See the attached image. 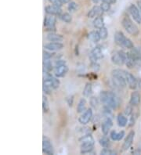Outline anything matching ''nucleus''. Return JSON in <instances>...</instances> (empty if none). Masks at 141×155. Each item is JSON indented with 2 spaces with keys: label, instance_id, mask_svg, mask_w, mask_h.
Here are the masks:
<instances>
[{
  "label": "nucleus",
  "instance_id": "nucleus-44",
  "mask_svg": "<svg viewBox=\"0 0 141 155\" xmlns=\"http://www.w3.org/2000/svg\"><path fill=\"white\" fill-rule=\"evenodd\" d=\"M43 88V92L46 94H51V92H52V88L47 87V86H42Z\"/></svg>",
  "mask_w": 141,
  "mask_h": 155
},
{
  "label": "nucleus",
  "instance_id": "nucleus-9",
  "mask_svg": "<svg viewBox=\"0 0 141 155\" xmlns=\"http://www.w3.org/2000/svg\"><path fill=\"white\" fill-rule=\"evenodd\" d=\"M134 137H135V132L131 131L128 134L126 140H125L124 143H123V145H122V150H127L131 147L133 143Z\"/></svg>",
  "mask_w": 141,
  "mask_h": 155
},
{
  "label": "nucleus",
  "instance_id": "nucleus-29",
  "mask_svg": "<svg viewBox=\"0 0 141 155\" xmlns=\"http://www.w3.org/2000/svg\"><path fill=\"white\" fill-rule=\"evenodd\" d=\"M60 18L62 19L63 21H64L65 23H71L72 21V17L71 14L68 13H64L63 14L60 15Z\"/></svg>",
  "mask_w": 141,
  "mask_h": 155
},
{
  "label": "nucleus",
  "instance_id": "nucleus-21",
  "mask_svg": "<svg viewBox=\"0 0 141 155\" xmlns=\"http://www.w3.org/2000/svg\"><path fill=\"white\" fill-rule=\"evenodd\" d=\"M125 136L124 131H121L119 133H117L115 131H112L111 133V138L114 141H120Z\"/></svg>",
  "mask_w": 141,
  "mask_h": 155
},
{
  "label": "nucleus",
  "instance_id": "nucleus-14",
  "mask_svg": "<svg viewBox=\"0 0 141 155\" xmlns=\"http://www.w3.org/2000/svg\"><path fill=\"white\" fill-rule=\"evenodd\" d=\"M113 125V122L111 121V119L110 117H107L105 119V121H103V124L101 125V130H102V133L104 136H107L109 133L110 129H111V127Z\"/></svg>",
  "mask_w": 141,
  "mask_h": 155
},
{
  "label": "nucleus",
  "instance_id": "nucleus-11",
  "mask_svg": "<svg viewBox=\"0 0 141 155\" xmlns=\"http://www.w3.org/2000/svg\"><path fill=\"white\" fill-rule=\"evenodd\" d=\"M45 13L49 14V15L53 16H60L61 15V9L59 6H54V5H51V6H47L45 8Z\"/></svg>",
  "mask_w": 141,
  "mask_h": 155
},
{
  "label": "nucleus",
  "instance_id": "nucleus-47",
  "mask_svg": "<svg viewBox=\"0 0 141 155\" xmlns=\"http://www.w3.org/2000/svg\"><path fill=\"white\" fill-rule=\"evenodd\" d=\"M99 1H100V0H92V2H93L94 3H98Z\"/></svg>",
  "mask_w": 141,
  "mask_h": 155
},
{
  "label": "nucleus",
  "instance_id": "nucleus-15",
  "mask_svg": "<svg viewBox=\"0 0 141 155\" xmlns=\"http://www.w3.org/2000/svg\"><path fill=\"white\" fill-rule=\"evenodd\" d=\"M141 101V96L139 94V92L137 91H134L131 93L130 96V100L129 104L132 106H137L138 104H139Z\"/></svg>",
  "mask_w": 141,
  "mask_h": 155
},
{
  "label": "nucleus",
  "instance_id": "nucleus-13",
  "mask_svg": "<svg viewBox=\"0 0 141 155\" xmlns=\"http://www.w3.org/2000/svg\"><path fill=\"white\" fill-rule=\"evenodd\" d=\"M44 48L45 49H48L49 51H57V50H60L64 48V45L60 42H52L49 43H47L44 45Z\"/></svg>",
  "mask_w": 141,
  "mask_h": 155
},
{
  "label": "nucleus",
  "instance_id": "nucleus-31",
  "mask_svg": "<svg viewBox=\"0 0 141 155\" xmlns=\"http://www.w3.org/2000/svg\"><path fill=\"white\" fill-rule=\"evenodd\" d=\"M100 36L101 39H106L108 36V31H107V29L105 27H103L102 28L100 29Z\"/></svg>",
  "mask_w": 141,
  "mask_h": 155
},
{
  "label": "nucleus",
  "instance_id": "nucleus-7",
  "mask_svg": "<svg viewBox=\"0 0 141 155\" xmlns=\"http://www.w3.org/2000/svg\"><path fill=\"white\" fill-rule=\"evenodd\" d=\"M92 117V109L89 108L87 110H86L84 111V113L82 114L79 118V121L80 124L82 125H86L89 122V121L91 120Z\"/></svg>",
  "mask_w": 141,
  "mask_h": 155
},
{
  "label": "nucleus",
  "instance_id": "nucleus-35",
  "mask_svg": "<svg viewBox=\"0 0 141 155\" xmlns=\"http://www.w3.org/2000/svg\"><path fill=\"white\" fill-rule=\"evenodd\" d=\"M111 5L109 2H102L101 5H100V7H101L102 10L103 12H107L109 11L110 9H111Z\"/></svg>",
  "mask_w": 141,
  "mask_h": 155
},
{
  "label": "nucleus",
  "instance_id": "nucleus-23",
  "mask_svg": "<svg viewBox=\"0 0 141 155\" xmlns=\"http://www.w3.org/2000/svg\"><path fill=\"white\" fill-rule=\"evenodd\" d=\"M86 110V99L82 98L79 100V104L77 106V113H82Z\"/></svg>",
  "mask_w": 141,
  "mask_h": 155
},
{
  "label": "nucleus",
  "instance_id": "nucleus-48",
  "mask_svg": "<svg viewBox=\"0 0 141 155\" xmlns=\"http://www.w3.org/2000/svg\"><path fill=\"white\" fill-rule=\"evenodd\" d=\"M138 4H139V9H140V10H141V0H140V1H139V2H138Z\"/></svg>",
  "mask_w": 141,
  "mask_h": 155
},
{
  "label": "nucleus",
  "instance_id": "nucleus-22",
  "mask_svg": "<svg viewBox=\"0 0 141 155\" xmlns=\"http://www.w3.org/2000/svg\"><path fill=\"white\" fill-rule=\"evenodd\" d=\"M88 38L93 42H98L101 39L100 36V33L98 32V31H90V32L89 33Z\"/></svg>",
  "mask_w": 141,
  "mask_h": 155
},
{
  "label": "nucleus",
  "instance_id": "nucleus-12",
  "mask_svg": "<svg viewBox=\"0 0 141 155\" xmlns=\"http://www.w3.org/2000/svg\"><path fill=\"white\" fill-rule=\"evenodd\" d=\"M103 57V53L100 47H95L90 53V59L92 60V62H96L97 60H100Z\"/></svg>",
  "mask_w": 141,
  "mask_h": 155
},
{
  "label": "nucleus",
  "instance_id": "nucleus-8",
  "mask_svg": "<svg viewBox=\"0 0 141 155\" xmlns=\"http://www.w3.org/2000/svg\"><path fill=\"white\" fill-rule=\"evenodd\" d=\"M56 21V17L53 15H50L49 17H45V21H44V26L46 28L48 31H54Z\"/></svg>",
  "mask_w": 141,
  "mask_h": 155
},
{
  "label": "nucleus",
  "instance_id": "nucleus-26",
  "mask_svg": "<svg viewBox=\"0 0 141 155\" xmlns=\"http://www.w3.org/2000/svg\"><path fill=\"white\" fill-rule=\"evenodd\" d=\"M93 25L94 27L97 29H100L104 27V23H103V20L100 16H98L96 17V19L93 21Z\"/></svg>",
  "mask_w": 141,
  "mask_h": 155
},
{
  "label": "nucleus",
  "instance_id": "nucleus-43",
  "mask_svg": "<svg viewBox=\"0 0 141 155\" xmlns=\"http://www.w3.org/2000/svg\"><path fill=\"white\" fill-rule=\"evenodd\" d=\"M73 101H74L73 96H71V97L67 98V102H68V104L69 107H72V105H73Z\"/></svg>",
  "mask_w": 141,
  "mask_h": 155
},
{
  "label": "nucleus",
  "instance_id": "nucleus-41",
  "mask_svg": "<svg viewBox=\"0 0 141 155\" xmlns=\"http://www.w3.org/2000/svg\"><path fill=\"white\" fill-rule=\"evenodd\" d=\"M133 113V109H132L131 106H127L126 107V110H125V114H126L127 116L131 115V114Z\"/></svg>",
  "mask_w": 141,
  "mask_h": 155
},
{
  "label": "nucleus",
  "instance_id": "nucleus-16",
  "mask_svg": "<svg viewBox=\"0 0 141 155\" xmlns=\"http://www.w3.org/2000/svg\"><path fill=\"white\" fill-rule=\"evenodd\" d=\"M94 142H84L81 143V153H87L92 150L94 147Z\"/></svg>",
  "mask_w": 141,
  "mask_h": 155
},
{
  "label": "nucleus",
  "instance_id": "nucleus-30",
  "mask_svg": "<svg viewBox=\"0 0 141 155\" xmlns=\"http://www.w3.org/2000/svg\"><path fill=\"white\" fill-rule=\"evenodd\" d=\"M49 109V101L47 100L46 97L43 96V97H42V110H43V112H48Z\"/></svg>",
  "mask_w": 141,
  "mask_h": 155
},
{
  "label": "nucleus",
  "instance_id": "nucleus-37",
  "mask_svg": "<svg viewBox=\"0 0 141 155\" xmlns=\"http://www.w3.org/2000/svg\"><path fill=\"white\" fill-rule=\"evenodd\" d=\"M77 8L78 5L75 2H70L69 4H68V10L70 11H75L77 10Z\"/></svg>",
  "mask_w": 141,
  "mask_h": 155
},
{
  "label": "nucleus",
  "instance_id": "nucleus-2",
  "mask_svg": "<svg viewBox=\"0 0 141 155\" xmlns=\"http://www.w3.org/2000/svg\"><path fill=\"white\" fill-rule=\"evenodd\" d=\"M112 74V81L118 87L124 88L126 86V71L121 69H115L111 71Z\"/></svg>",
  "mask_w": 141,
  "mask_h": 155
},
{
  "label": "nucleus",
  "instance_id": "nucleus-46",
  "mask_svg": "<svg viewBox=\"0 0 141 155\" xmlns=\"http://www.w3.org/2000/svg\"><path fill=\"white\" fill-rule=\"evenodd\" d=\"M60 1H61V2H62L63 4L69 3V2H71V0H60Z\"/></svg>",
  "mask_w": 141,
  "mask_h": 155
},
{
  "label": "nucleus",
  "instance_id": "nucleus-36",
  "mask_svg": "<svg viewBox=\"0 0 141 155\" xmlns=\"http://www.w3.org/2000/svg\"><path fill=\"white\" fill-rule=\"evenodd\" d=\"M52 86L53 89H56L60 86V81L56 78H52Z\"/></svg>",
  "mask_w": 141,
  "mask_h": 155
},
{
  "label": "nucleus",
  "instance_id": "nucleus-32",
  "mask_svg": "<svg viewBox=\"0 0 141 155\" xmlns=\"http://www.w3.org/2000/svg\"><path fill=\"white\" fill-rule=\"evenodd\" d=\"M79 142H94V139L91 135H86V136H82V137L79 140Z\"/></svg>",
  "mask_w": 141,
  "mask_h": 155
},
{
  "label": "nucleus",
  "instance_id": "nucleus-10",
  "mask_svg": "<svg viewBox=\"0 0 141 155\" xmlns=\"http://www.w3.org/2000/svg\"><path fill=\"white\" fill-rule=\"evenodd\" d=\"M126 79L130 89H135L136 88H137V78H136L131 73L126 71Z\"/></svg>",
  "mask_w": 141,
  "mask_h": 155
},
{
  "label": "nucleus",
  "instance_id": "nucleus-33",
  "mask_svg": "<svg viewBox=\"0 0 141 155\" xmlns=\"http://www.w3.org/2000/svg\"><path fill=\"white\" fill-rule=\"evenodd\" d=\"M100 154L102 155H116L117 153L115 150H110L108 148H103L100 152Z\"/></svg>",
  "mask_w": 141,
  "mask_h": 155
},
{
  "label": "nucleus",
  "instance_id": "nucleus-3",
  "mask_svg": "<svg viewBox=\"0 0 141 155\" xmlns=\"http://www.w3.org/2000/svg\"><path fill=\"white\" fill-rule=\"evenodd\" d=\"M122 25L125 30L129 35L133 36H136L139 34L138 27L133 22L129 17H124L122 21Z\"/></svg>",
  "mask_w": 141,
  "mask_h": 155
},
{
  "label": "nucleus",
  "instance_id": "nucleus-27",
  "mask_svg": "<svg viewBox=\"0 0 141 155\" xmlns=\"http://www.w3.org/2000/svg\"><path fill=\"white\" fill-rule=\"evenodd\" d=\"M53 69L52 63L49 60H45L43 61V71L50 72Z\"/></svg>",
  "mask_w": 141,
  "mask_h": 155
},
{
  "label": "nucleus",
  "instance_id": "nucleus-38",
  "mask_svg": "<svg viewBox=\"0 0 141 155\" xmlns=\"http://www.w3.org/2000/svg\"><path fill=\"white\" fill-rule=\"evenodd\" d=\"M90 104L92 107L96 108L98 106V100L96 97H92L90 98Z\"/></svg>",
  "mask_w": 141,
  "mask_h": 155
},
{
  "label": "nucleus",
  "instance_id": "nucleus-17",
  "mask_svg": "<svg viewBox=\"0 0 141 155\" xmlns=\"http://www.w3.org/2000/svg\"><path fill=\"white\" fill-rule=\"evenodd\" d=\"M68 71V66L66 64L64 65H61V66H59V67H56L55 68V71H54V73H55V75L56 77H63V76L65 75Z\"/></svg>",
  "mask_w": 141,
  "mask_h": 155
},
{
  "label": "nucleus",
  "instance_id": "nucleus-45",
  "mask_svg": "<svg viewBox=\"0 0 141 155\" xmlns=\"http://www.w3.org/2000/svg\"><path fill=\"white\" fill-rule=\"evenodd\" d=\"M137 88L141 90V78H137Z\"/></svg>",
  "mask_w": 141,
  "mask_h": 155
},
{
  "label": "nucleus",
  "instance_id": "nucleus-39",
  "mask_svg": "<svg viewBox=\"0 0 141 155\" xmlns=\"http://www.w3.org/2000/svg\"><path fill=\"white\" fill-rule=\"evenodd\" d=\"M49 1L51 3L53 4V5H54V6H59V7H61V6H62L63 3L61 2L60 0H49Z\"/></svg>",
  "mask_w": 141,
  "mask_h": 155
},
{
  "label": "nucleus",
  "instance_id": "nucleus-5",
  "mask_svg": "<svg viewBox=\"0 0 141 155\" xmlns=\"http://www.w3.org/2000/svg\"><path fill=\"white\" fill-rule=\"evenodd\" d=\"M42 151L44 153L46 154H53L54 153V150L53 147L51 143V141L49 138L45 136H43V140H42Z\"/></svg>",
  "mask_w": 141,
  "mask_h": 155
},
{
  "label": "nucleus",
  "instance_id": "nucleus-20",
  "mask_svg": "<svg viewBox=\"0 0 141 155\" xmlns=\"http://www.w3.org/2000/svg\"><path fill=\"white\" fill-rule=\"evenodd\" d=\"M46 39L49 42H62L63 39H64V37H63L61 35H57L54 34V33H50L48 35L46 36Z\"/></svg>",
  "mask_w": 141,
  "mask_h": 155
},
{
  "label": "nucleus",
  "instance_id": "nucleus-42",
  "mask_svg": "<svg viewBox=\"0 0 141 155\" xmlns=\"http://www.w3.org/2000/svg\"><path fill=\"white\" fill-rule=\"evenodd\" d=\"M64 64H66L65 61H63V60H58V61H56V63H55V68L61 66V65H64Z\"/></svg>",
  "mask_w": 141,
  "mask_h": 155
},
{
  "label": "nucleus",
  "instance_id": "nucleus-28",
  "mask_svg": "<svg viewBox=\"0 0 141 155\" xmlns=\"http://www.w3.org/2000/svg\"><path fill=\"white\" fill-rule=\"evenodd\" d=\"M99 143L103 148H108V147L110 146V140L107 136H103L101 139H100Z\"/></svg>",
  "mask_w": 141,
  "mask_h": 155
},
{
  "label": "nucleus",
  "instance_id": "nucleus-40",
  "mask_svg": "<svg viewBox=\"0 0 141 155\" xmlns=\"http://www.w3.org/2000/svg\"><path fill=\"white\" fill-rule=\"evenodd\" d=\"M53 53H48V52H43V61L45 60H50V58L53 57Z\"/></svg>",
  "mask_w": 141,
  "mask_h": 155
},
{
  "label": "nucleus",
  "instance_id": "nucleus-6",
  "mask_svg": "<svg viewBox=\"0 0 141 155\" xmlns=\"http://www.w3.org/2000/svg\"><path fill=\"white\" fill-rule=\"evenodd\" d=\"M129 13L131 14V16L133 17L134 21H136L138 24H140L141 23V13L139 10L138 9L135 5L132 4L130 5V6L129 7Z\"/></svg>",
  "mask_w": 141,
  "mask_h": 155
},
{
  "label": "nucleus",
  "instance_id": "nucleus-19",
  "mask_svg": "<svg viewBox=\"0 0 141 155\" xmlns=\"http://www.w3.org/2000/svg\"><path fill=\"white\" fill-rule=\"evenodd\" d=\"M101 7L98 6H95L92 7V10H90L88 13V17L89 18H92V17H96V16H100L101 13H103Z\"/></svg>",
  "mask_w": 141,
  "mask_h": 155
},
{
  "label": "nucleus",
  "instance_id": "nucleus-34",
  "mask_svg": "<svg viewBox=\"0 0 141 155\" xmlns=\"http://www.w3.org/2000/svg\"><path fill=\"white\" fill-rule=\"evenodd\" d=\"M133 43L131 40L128 38H126V39L125 40L124 43H123V45H122V47L127 48V49H133Z\"/></svg>",
  "mask_w": 141,
  "mask_h": 155
},
{
  "label": "nucleus",
  "instance_id": "nucleus-24",
  "mask_svg": "<svg viewBox=\"0 0 141 155\" xmlns=\"http://www.w3.org/2000/svg\"><path fill=\"white\" fill-rule=\"evenodd\" d=\"M92 93V84L88 82V83L86 84L85 85L84 89H83L82 94L84 97H89L91 96Z\"/></svg>",
  "mask_w": 141,
  "mask_h": 155
},
{
  "label": "nucleus",
  "instance_id": "nucleus-1",
  "mask_svg": "<svg viewBox=\"0 0 141 155\" xmlns=\"http://www.w3.org/2000/svg\"><path fill=\"white\" fill-rule=\"evenodd\" d=\"M100 100L104 104V106H107L111 109H116L118 107V99L112 92H107V91H102L100 93Z\"/></svg>",
  "mask_w": 141,
  "mask_h": 155
},
{
  "label": "nucleus",
  "instance_id": "nucleus-4",
  "mask_svg": "<svg viewBox=\"0 0 141 155\" xmlns=\"http://www.w3.org/2000/svg\"><path fill=\"white\" fill-rule=\"evenodd\" d=\"M128 58V53L123 51H118L113 53L111 56V61L113 64H115L119 66H122L126 64V61Z\"/></svg>",
  "mask_w": 141,
  "mask_h": 155
},
{
  "label": "nucleus",
  "instance_id": "nucleus-25",
  "mask_svg": "<svg viewBox=\"0 0 141 155\" xmlns=\"http://www.w3.org/2000/svg\"><path fill=\"white\" fill-rule=\"evenodd\" d=\"M117 122H118V125L120 127H125L127 125V122H128V120L125 117L123 114H119L118 117H117Z\"/></svg>",
  "mask_w": 141,
  "mask_h": 155
},
{
  "label": "nucleus",
  "instance_id": "nucleus-18",
  "mask_svg": "<svg viewBox=\"0 0 141 155\" xmlns=\"http://www.w3.org/2000/svg\"><path fill=\"white\" fill-rule=\"evenodd\" d=\"M115 42L119 46H122L123 45V43H124L125 40L126 39V37L125 36V35L123 34V32L122 31H117L115 34Z\"/></svg>",
  "mask_w": 141,
  "mask_h": 155
}]
</instances>
